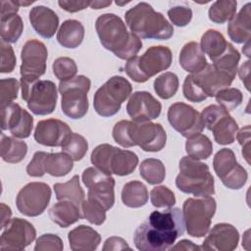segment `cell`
<instances>
[{"mask_svg":"<svg viewBox=\"0 0 251 251\" xmlns=\"http://www.w3.org/2000/svg\"><path fill=\"white\" fill-rule=\"evenodd\" d=\"M184 227L182 211L179 208L153 211L135 229L133 242L140 251L168 250L184 233Z\"/></svg>","mask_w":251,"mask_h":251,"instance_id":"cell-1","label":"cell"},{"mask_svg":"<svg viewBox=\"0 0 251 251\" xmlns=\"http://www.w3.org/2000/svg\"><path fill=\"white\" fill-rule=\"evenodd\" d=\"M95 28L102 46L122 60H129L142 48L141 39L128 31L124 21L117 15L106 13L99 16Z\"/></svg>","mask_w":251,"mask_h":251,"instance_id":"cell-2","label":"cell"},{"mask_svg":"<svg viewBox=\"0 0 251 251\" xmlns=\"http://www.w3.org/2000/svg\"><path fill=\"white\" fill-rule=\"evenodd\" d=\"M112 134L119 145L125 148L137 145L146 152L161 151L167 141L164 127L151 122L134 123L123 120L114 126Z\"/></svg>","mask_w":251,"mask_h":251,"instance_id":"cell-3","label":"cell"},{"mask_svg":"<svg viewBox=\"0 0 251 251\" xmlns=\"http://www.w3.org/2000/svg\"><path fill=\"white\" fill-rule=\"evenodd\" d=\"M125 19L130 31L139 38L167 40L174 34L173 25L146 2H140L129 9Z\"/></svg>","mask_w":251,"mask_h":251,"instance_id":"cell-4","label":"cell"},{"mask_svg":"<svg viewBox=\"0 0 251 251\" xmlns=\"http://www.w3.org/2000/svg\"><path fill=\"white\" fill-rule=\"evenodd\" d=\"M179 174L176 178V187L183 193L196 197L215 194V182L207 164L184 156L179 161Z\"/></svg>","mask_w":251,"mask_h":251,"instance_id":"cell-5","label":"cell"},{"mask_svg":"<svg viewBox=\"0 0 251 251\" xmlns=\"http://www.w3.org/2000/svg\"><path fill=\"white\" fill-rule=\"evenodd\" d=\"M173 60L169 47L159 45L149 47L145 53L127 60L125 71L135 82H145L158 73L170 68Z\"/></svg>","mask_w":251,"mask_h":251,"instance_id":"cell-6","label":"cell"},{"mask_svg":"<svg viewBox=\"0 0 251 251\" xmlns=\"http://www.w3.org/2000/svg\"><path fill=\"white\" fill-rule=\"evenodd\" d=\"M92 165L107 175L120 176L130 175L138 164L137 155L129 150H123L108 143L96 146L90 156Z\"/></svg>","mask_w":251,"mask_h":251,"instance_id":"cell-7","label":"cell"},{"mask_svg":"<svg viewBox=\"0 0 251 251\" xmlns=\"http://www.w3.org/2000/svg\"><path fill=\"white\" fill-rule=\"evenodd\" d=\"M131 90L132 86L126 78L120 75L110 77L94 94V110L102 117L116 115L120 111L122 103L131 94Z\"/></svg>","mask_w":251,"mask_h":251,"instance_id":"cell-8","label":"cell"},{"mask_svg":"<svg viewBox=\"0 0 251 251\" xmlns=\"http://www.w3.org/2000/svg\"><path fill=\"white\" fill-rule=\"evenodd\" d=\"M216 207V200L211 196L188 198L184 201L182 216L186 231L190 236L200 238L207 234Z\"/></svg>","mask_w":251,"mask_h":251,"instance_id":"cell-9","label":"cell"},{"mask_svg":"<svg viewBox=\"0 0 251 251\" xmlns=\"http://www.w3.org/2000/svg\"><path fill=\"white\" fill-rule=\"evenodd\" d=\"M90 85V79L82 75L67 81H60L58 87L62 96L61 108L67 117L76 120L86 115Z\"/></svg>","mask_w":251,"mask_h":251,"instance_id":"cell-10","label":"cell"},{"mask_svg":"<svg viewBox=\"0 0 251 251\" xmlns=\"http://www.w3.org/2000/svg\"><path fill=\"white\" fill-rule=\"evenodd\" d=\"M47 55L45 44L39 40L29 39L24 44L21 52V86L39 80V77L45 74Z\"/></svg>","mask_w":251,"mask_h":251,"instance_id":"cell-11","label":"cell"},{"mask_svg":"<svg viewBox=\"0 0 251 251\" xmlns=\"http://www.w3.org/2000/svg\"><path fill=\"white\" fill-rule=\"evenodd\" d=\"M201 118L209 130L214 134V139L218 144H231L238 130V125L235 120L220 105H210L206 107Z\"/></svg>","mask_w":251,"mask_h":251,"instance_id":"cell-12","label":"cell"},{"mask_svg":"<svg viewBox=\"0 0 251 251\" xmlns=\"http://www.w3.org/2000/svg\"><path fill=\"white\" fill-rule=\"evenodd\" d=\"M22 87V98L26 102L27 108L38 116L53 113L56 107L58 94L56 85L51 80H37Z\"/></svg>","mask_w":251,"mask_h":251,"instance_id":"cell-13","label":"cell"},{"mask_svg":"<svg viewBox=\"0 0 251 251\" xmlns=\"http://www.w3.org/2000/svg\"><path fill=\"white\" fill-rule=\"evenodd\" d=\"M51 199V188L44 182H29L18 193L16 205L26 217H37L47 208Z\"/></svg>","mask_w":251,"mask_h":251,"instance_id":"cell-14","label":"cell"},{"mask_svg":"<svg viewBox=\"0 0 251 251\" xmlns=\"http://www.w3.org/2000/svg\"><path fill=\"white\" fill-rule=\"evenodd\" d=\"M82 181L88 188V198L99 202L106 211L113 207L115 203V179L111 175H107L95 167H89L82 173Z\"/></svg>","mask_w":251,"mask_h":251,"instance_id":"cell-15","label":"cell"},{"mask_svg":"<svg viewBox=\"0 0 251 251\" xmlns=\"http://www.w3.org/2000/svg\"><path fill=\"white\" fill-rule=\"evenodd\" d=\"M168 121L173 128L186 138L201 133L205 127L201 114L182 102H176L170 106Z\"/></svg>","mask_w":251,"mask_h":251,"instance_id":"cell-16","label":"cell"},{"mask_svg":"<svg viewBox=\"0 0 251 251\" xmlns=\"http://www.w3.org/2000/svg\"><path fill=\"white\" fill-rule=\"evenodd\" d=\"M0 237L2 251H21L28 246L36 236L34 226L26 220L14 218L4 226Z\"/></svg>","mask_w":251,"mask_h":251,"instance_id":"cell-17","label":"cell"},{"mask_svg":"<svg viewBox=\"0 0 251 251\" xmlns=\"http://www.w3.org/2000/svg\"><path fill=\"white\" fill-rule=\"evenodd\" d=\"M1 128L17 138H26L33 128V118L18 103L12 102L1 107Z\"/></svg>","mask_w":251,"mask_h":251,"instance_id":"cell-18","label":"cell"},{"mask_svg":"<svg viewBox=\"0 0 251 251\" xmlns=\"http://www.w3.org/2000/svg\"><path fill=\"white\" fill-rule=\"evenodd\" d=\"M161 110V103L147 91H136L130 94L126 104V112L134 123H145L157 119Z\"/></svg>","mask_w":251,"mask_h":251,"instance_id":"cell-19","label":"cell"},{"mask_svg":"<svg viewBox=\"0 0 251 251\" xmlns=\"http://www.w3.org/2000/svg\"><path fill=\"white\" fill-rule=\"evenodd\" d=\"M239 241L238 230L230 224L221 223L213 226L204 239L201 249L215 251H232Z\"/></svg>","mask_w":251,"mask_h":251,"instance_id":"cell-20","label":"cell"},{"mask_svg":"<svg viewBox=\"0 0 251 251\" xmlns=\"http://www.w3.org/2000/svg\"><path fill=\"white\" fill-rule=\"evenodd\" d=\"M234 77L235 75L217 69L213 64L207 65L200 73L192 75L194 82L207 97H215L220 90L230 86Z\"/></svg>","mask_w":251,"mask_h":251,"instance_id":"cell-21","label":"cell"},{"mask_svg":"<svg viewBox=\"0 0 251 251\" xmlns=\"http://www.w3.org/2000/svg\"><path fill=\"white\" fill-rule=\"evenodd\" d=\"M72 133L68 124L57 119L39 121L34 130V139L37 143L49 146H62L67 136Z\"/></svg>","mask_w":251,"mask_h":251,"instance_id":"cell-22","label":"cell"},{"mask_svg":"<svg viewBox=\"0 0 251 251\" xmlns=\"http://www.w3.org/2000/svg\"><path fill=\"white\" fill-rule=\"evenodd\" d=\"M28 18L36 33L44 38H51L59 25L57 14L52 9L43 5L31 8Z\"/></svg>","mask_w":251,"mask_h":251,"instance_id":"cell-23","label":"cell"},{"mask_svg":"<svg viewBox=\"0 0 251 251\" xmlns=\"http://www.w3.org/2000/svg\"><path fill=\"white\" fill-rule=\"evenodd\" d=\"M68 240L74 251H93L100 244L101 236L94 228L80 225L68 233Z\"/></svg>","mask_w":251,"mask_h":251,"instance_id":"cell-24","label":"cell"},{"mask_svg":"<svg viewBox=\"0 0 251 251\" xmlns=\"http://www.w3.org/2000/svg\"><path fill=\"white\" fill-rule=\"evenodd\" d=\"M251 4L246 3L239 13L235 15L227 25V33L229 38L237 43L244 44L249 42L251 36Z\"/></svg>","mask_w":251,"mask_h":251,"instance_id":"cell-25","label":"cell"},{"mask_svg":"<svg viewBox=\"0 0 251 251\" xmlns=\"http://www.w3.org/2000/svg\"><path fill=\"white\" fill-rule=\"evenodd\" d=\"M178 60L180 67L191 75L200 73L208 65L204 52L195 41H190L183 45Z\"/></svg>","mask_w":251,"mask_h":251,"instance_id":"cell-26","label":"cell"},{"mask_svg":"<svg viewBox=\"0 0 251 251\" xmlns=\"http://www.w3.org/2000/svg\"><path fill=\"white\" fill-rule=\"evenodd\" d=\"M49 217L53 223L65 228L82 218L81 208L72 201L61 200L49 210Z\"/></svg>","mask_w":251,"mask_h":251,"instance_id":"cell-27","label":"cell"},{"mask_svg":"<svg viewBox=\"0 0 251 251\" xmlns=\"http://www.w3.org/2000/svg\"><path fill=\"white\" fill-rule=\"evenodd\" d=\"M83 38L84 27L82 24L76 20L65 21L57 32V40L59 44L65 48L75 49L78 47Z\"/></svg>","mask_w":251,"mask_h":251,"instance_id":"cell-28","label":"cell"},{"mask_svg":"<svg viewBox=\"0 0 251 251\" xmlns=\"http://www.w3.org/2000/svg\"><path fill=\"white\" fill-rule=\"evenodd\" d=\"M73 159L65 152L46 153L43 160V168L45 174L52 176H64L68 175L74 167Z\"/></svg>","mask_w":251,"mask_h":251,"instance_id":"cell-29","label":"cell"},{"mask_svg":"<svg viewBox=\"0 0 251 251\" xmlns=\"http://www.w3.org/2000/svg\"><path fill=\"white\" fill-rule=\"evenodd\" d=\"M54 191L58 201L68 200L78 205L81 208V204L84 201V191L79 183V176L77 175L74 176L67 182L55 183Z\"/></svg>","mask_w":251,"mask_h":251,"instance_id":"cell-30","label":"cell"},{"mask_svg":"<svg viewBox=\"0 0 251 251\" xmlns=\"http://www.w3.org/2000/svg\"><path fill=\"white\" fill-rule=\"evenodd\" d=\"M228 42L224 35L216 29H208L201 37L200 47L202 51L209 56L211 61H215L226 50Z\"/></svg>","mask_w":251,"mask_h":251,"instance_id":"cell-31","label":"cell"},{"mask_svg":"<svg viewBox=\"0 0 251 251\" xmlns=\"http://www.w3.org/2000/svg\"><path fill=\"white\" fill-rule=\"evenodd\" d=\"M27 153V145L25 141L1 133V157L11 164H16L24 160Z\"/></svg>","mask_w":251,"mask_h":251,"instance_id":"cell-32","label":"cell"},{"mask_svg":"<svg viewBox=\"0 0 251 251\" xmlns=\"http://www.w3.org/2000/svg\"><path fill=\"white\" fill-rule=\"evenodd\" d=\"M122 201L129 208L142 207L148 201V190L141 181L126 182L122 190Z\"/></svg>","mask_w":251,"mask_h":251,"instance_id":"cell-33","label":"cell"},{"mask_svg":"<svg viewBox=\"0 0 251 251\" xmlns=\"http://www.w3.org/2000/svg\"><path fill=\"white\" fill-rule=\"evenodd\" d=\"M185 151L187 155L196 160L208 159L213 152V144L210 138L198 133L187 138L185 142Z\"/></svg>","mask_w":251,"mask_h":251,"instance_id":"cell-34","label":"cell"},{"mask_svg":"<svg viewBox=\"0 0 251 251\" xmlns=\"http://www.w3.org/2000/svg\"><path fill=\"white\" fill-rule=\"evenodd\" d=\"M24 30L22 18L18 14H10L1 17V38L4 42L15 43L21 37Z\"/></svg>","mask_w":251,"mask_h":251,"instance_id":"cell-35","label":"cell"},{"mask_svg":"<svg viewBox=\"0 0 251 251\" xmlns=\"http://www.w3.org/2000/svg\"><path fill=\"white\" fill-rule=\"evenodd\" d=\"M139 174L149 184H158L165 179L166 169L161 160L149 158L141 162Z\"/></svg>","mask_w":251,"mask_h":251,"instance_id":"cell-36","label":"cell"},{"mask_svg":"<svg viewBox=\"0 0 251 251\" xmlns=\"http://www.w3.org/2000/svg\"><path fill=\"white\" fill-rule=\"evenodd\" d=\"M236 7L237 2L234 0L216 1L209 8V19L216 24H225L235 16Z\"/></svg>","mask_w":251,"mask_h":251,"instance_id":"cell-37","label":"cell"},{"mask_svg":"<svg viewBox=\"0 0 251 251\" xmlns=\"http://www.w3.org/2000/svg\"><path fill=\"white\" fill-rule=\"evenodd\" d=\"M237 164L235 154L229 148L219 150L213 159L214 171L221 179L232 172Z\"/></svg>","mask_w":251,"mask_h":251,"instance_id":"cell-38","label":"cell"},{"mask_svg":"<svg viewBox=\"0 0 251 251\" xmlns=\"http://www.w3.org/2000/svg\"><path fill=\"white\" fill-rule=\"evenodd\" d=\"M62 152H65L74 161L81 160L87 152L88 143L86 139L75 132L70 133L62 144Z\"/></svg>","mask_w":251,"mask_h":251,"instance_id":"cell-39","label":"cell"},{"mask_svg":"<svg viewBox=\"0 0 251 251\" xmlns=\"http://www.w3.org/2000/svg\"><path fill=\"white\" fill-rule=\"evenodd\" d=\"M178 77L176 74L167 72L154 80V90L162 99H170L178 89Z\"/></svg>","mask_w":251,"mask_h":251,"instance_id":"cell-40","label":"cell"},{"mask_svg":"<svg viewBox=\"0 0 251 251\" xmlns=\"http://www.w3.org/2000/svg\"><path fill=\"white\" fill-rule=\"evenodd\" d=\"M239 60H240L239 52L233 47L231 43L228 42L225 53L222 56H220L218 59L213 61V65L217 69L223 72L235 75L237 72V66H238Z\"/></svg>","mask_w":251,"mask_h":251,"instance_id":"cell-41","label":"cell"},{"mask_svg":"<svg viewBox=\"0 0 251 251\" xmlns=\"http://www.w3.org/2000/svg\"><path fill=\"white\" fill-rule=\"evenodd\" d=\"M81 215L83 219L96 226L102 225L106 220L105 208L96 200L88 197L81 204Z\"/></svg>","mask_w":251,"mask_h":251,"instance_id":"cell-42","label":"cell"},{"mask_svg":"<svg viewBox=\"0 0 251 251\" xmlns=\"http://www.w3.org/2000/svg\"><path fill=\"white\" fill-rule=\"evenodd\" d=\"M52 70L60 81H67L75 77L77 73V66L72 58L59 57L54 61Z\"/></svg>","mask_w":251,"mask_h":251,"instance_id":"cell-43","label":"cell"},{"mask_svg":"<svg viewBox=\"0 0 251 251\" xmlns=\"http://www.w3.org/2000/svg\"><path fill=\"white\" fill-rule=\"evenodd\" d=\"M216 101L227 112L237 108L243 100V94L238 88L227 87L220 90L215 95Z\"/></svg>","mask_w":251,"mask_h":251,"instance_id":"cell-44","label":"cell"},{"mask_svg":"<svg viewBox=\"0 0 251 251\" xmlns=\"http://www.w3.org/2000/svg\"><path fill=\"white\" fill-rule=\"evenodd\" d=\"M150 200L154 207H173L176 204L175 193L165 185L154 187L150 191Z\"/></svg>","mask_w":251,"mask_h":251,"instance_id":"cell-45","label":"cell"},{"mask_svg":"<svg viewBox=\"0 0 251 251\" xmlns=\"http://www.w3.org/2000/svg\"><path fill=\"white\" fill-rule=\"evenodd\" d=\"M247 177L248 175L246 170L240 164H237L233 171L221 180L226 187L235 190L243 187L247 181Z\"/></svg>","mask_w":251,"mask_h":251,"instance_id":"cell-46","label":"cell"},{"mask_svg":"<svg viewBox=\"0 0 251 251\" xmlns=\"http://www.w3.org/2000/svg\"><path fill=\"white\" fill-rule=\"evenodd\" d=\"M1 84V107H4L12 103L18 97V91L20 88L19 82L14 77L2 78Z\"/></svg>","mask_w":251,"mask_h":251,"instance_id":"cell-47","label":"cell"},{"mask_svg":"<svg viewBox=\"0 0 251 251\" xmlns=\"http://www.w3.org/2000/svg\"><path fill=\"white\" fill-rule=\"evenodd\" d=\"M182 93L185 99L194 103L202 102L207 98L206 94L194 82L192 78V75H188L185 76L183 81V86H182Z\"/></svg>","mask_w":251,"mask_h":251,"instance_id":"cell-48","label":"cell"},{"mask_svg":"<svg viewBox=\"0 0 251 251\" xmlns=\"http://www.w3.org/2000/svg\"><path fill=\"white\" fill-rule=\"evenodd\" d=\"M168 17L173 25L182 27L190 23L192 19V10L185 6H175L168 11Z\"/></svg>","mask_w":251,"mask_h":251,"instance_id":"cell-49","label":"cell"},{"mask_svg":"<svg viewBox=\"0 0 251 251\" xmlns=\"http://www.w3.org/2000/svg\"><path fill=\"white\" fill-rule=\"evenodd\" d=\"M64 248L62 239L57 234L45 233L36 239L34 246L35 251H45V250H55L62 251Z\"/></svg>","mask_w":251,"mask_h":251,"instance_id":"cell-50","label":"cell"},{"mask_svg":"<svg viewBox=\"0 0 251 251\" xmlns=\"http://www.w3.org/2000/svg\"><path fill=\"white\" fill-rule=\"evenodd\" d=\"M0 47H1L0 72L2 74L11 73L14 71L16 67V56H15L14 50L9 43L4 42L3 40H1Z\"/></svg>","mask_w":251,"mask_h":251,"instance_id":"cell-51","label":"cell"},{"mask_svg":"<svg viewBox=\"0 0 251 251\" xmlns=\"http://www.w3.org/2000/svg\"><path fill=\"white\" fill-rule=\"evenodd\" d=\"M44 151H37L34 153L33 158L28 163L26 167V173L29 176L40 177L45 175L43 168V160H44Z\"/></svg>","mask_w":251,"mask_h":251,"instance_id":"cell-52","label":"cell"},{"mask_svg":"<svg viewBox=\"0 0 251 251\" xmlns=\"http://www.w3.org/2000/svg\"><path fill=\"white\" fill-rule=\"evenodd\" d=\"M237 140L242 146V155L249 164V149H250V126L242 127L237 133Z\"/></svg>","mask_w":251,"mask_h":251,"instance_id":"cell-53","label":"cell"},{"mask_svg":"<svg viewBox=\"0 0 251 251\" xmlns=\"http://www.w3.org/2000/svg\"><path fill=\"white\" fill-rule=\"evenodd\" d=\"M123 249H129L130 247L128 246L127 242L122 238V237H118V236H112L109 237L103 246V250L107 251V250H123Z\"/></svg>","mask_w":251,"mask_h":251,"instance_id":"cell-54","label":"cell"},{"mask_svg":"<svg viewBox=\"0 0 251 251\" xmlns=\"http://www.w3.org/2000/svg\"><path fill=\"white\" fill-rule=\"evenodd\" d=\"M59 6L67 12L75 13L81 10H84L89 6V1H58Z\"/></svg>","mask_w":251,"mask_h":251,"instance_id":"cell-55","label":"cell"},{"mask_svg":"<svg viewBox=\"0 0 251 251\" xmlns=\"http://www.w3.org/2000/svg\"><path fill=\"white\" fill-rule=\"evenodd\" d=\"M19 4L17 1L12 0H2L1 1V17L10 15V14H17L19 11Z\"/></svg>","mask_w":251,"mask_h":251,"instance_id":"cell-56","label":"cell"},{"mask_svg":"<svg viewBox=\"0 0 251 251\" xmlns=\"http://www.w3.org/2000/svg\"><path fill=\"white\" fill-rule=\"evenodd\" d=\"M249 74H250V61H246L243 63V65L239 68V77L244 83L247 90L250 89V79H249Z\"/></svg>","mask_w":251,"mask_h":251,"instance_id":"cell-57","label":"cell"},{"mask_svg":"<svg viewBox=\"0 0 251 251\" xmlns=\"http://www.w3.org/2000/svg\"><path fill=\"white\" fill-rule=\"evenodd\" d=\"M170 249L171 250H201V247L194 244L190 240L182 239L178 241L175 246H172Z\"/></svg>","mask_w":251,"mask_h":251,"instance_id":"cell-58","label":"cell"},{"mask_svg":"<svg viewBox=\"0 0 251 251\" xmlns=\"http://www.w3.org/2000/svg\"><path fill=\"white\" fill-rule=\"evenodd\" d=\"M11 216H12V211L10 207L5 205L4 203H1V227L0 228H4V226L11 220L10 219Z\"/></svg>","mask_w":251,"mask_h":251,"instance_id":"cell-59","label":"cell"},{"mask_svg":"<svg viewBox=\"0 0 251 251\" xmlns=\"http://www.w3.org/2000/svg\"><path fill=\"white\" fill-rule=\"evenodd\" d=\"M112 4L111 1H89V7L92 9H102Z\"/></svg>","mask_w":251,"mask_h":251,"instance_id":"cell-60","label":"cell"}]
</instances>
